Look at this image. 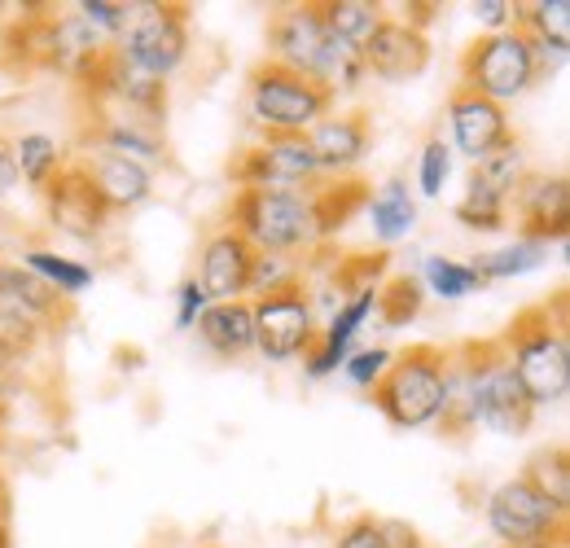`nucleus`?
<instances>
[{
  "label": "nucleus",
  "instance_id": "1",
  "mask_svg": "<svg viewBox=\"0 0 570 548\" xmlns=\"http://www.w3.org/2000/svg\"><path fill=\"white\" fill-rule=\"evenodd\" d=\"M228 228L250 242L259 255L307 260L321 255L334 237L325 224L321 185L316 189H237L228 203Z\"/></svg>",
  "mask_w": 570,
  "mask_h": 548
},
{
  "label": "nucleus",
  "instance_id": "2",
  "mask_svg": "<svg viewBox=\"0 0 570 548\" xmlns=\"http://www.w3.org/2000/svg\"><path fill=\"white\" fill-rule=\"evenodd\" d=\"M500 346L535 412L558 409L570 395V339L562 307L558 316H549V303L518 312L513 325L500 334Z\"/></svg>",
  "mask_w": 570,
  "mask_h": 548
},
{
  "label": "nucleus",
  "instance_id": "3",
  "mask_svg": "<svg viewBox=\"0 0 570 548\" xmlns=\"http://www.w3.org/2000/svg\"><path fill=\"white\" fill-rule=\"evenodd\" d=\"M461 364H465V404L474 430L483 425L488 434L500 439H522L535 425V409L527 400V391L518 386L500 339L492 343H461Z\"/></svg>",
  "mask_w": 570,
  "mask_h": 548
},
{
  "label": "nucleus",
  "instance_id": "4",
  "mask_svg": "<svg viewBox=\"0 0 570 548\" xmlns=\"http://www.w3.org/2000/svg\"><path fill=\"white\" fill-rule=\"evenodd\" d=\"M443 360H448V346H409L391 360L386 378L368 391L373 395V409L386 417V425L395 430H426L439 425V412H443Z\"/></svg>",
  "mask_w": 570,
  "mask_h": 548
},
{
  "label": "nucleus",
  "instance_id": "5",
  "mask_svg": "<svg viewBox=\"0 0 570 548\" xmlns=\"http://www.w3.org/2000/svg\"><path fill=\"white\" fill-rule=\"evenodd\" d=\"M330 110L334 97L294 70L259 62L246 79V115L259 137H307Z\"/></svg>",
  "mask_w": 570,
  "mask_h": 548
},
{
  "label": "nucleus",
  "instance_id": "6",
  "mask_svg": "<svg viewBox=\"0 0 570 548\" xmlns=\"http://www.w3.org/2000/svg\"><path fill=\"white\" fill-rule=\"evenodd\" d=\"M189 49H194L189 9L167 4V0H132V27L110 45V53L124 67L163 79V84L189 62Z\"/></svg>",
  "mask_w": 570,
  "mask_h": 548
},
{
  "label": "nucleus",
  "instance_id": "7",
  "mask_svg": "<svg viewBox=\"0 0 570 548\" xmlns=\"http://www.w3.org/2000/svg\"><path fill=\"white\" fill-rule=\"evenodd\" d=\"M540 84V67H535V49L531 40L513 27V31H497V36H479L465 53H461V84L488 101H497L509 110V101L527 97Z\"/></svg>",
  "mask_w": 570,
  "mask_h": 548
},
{
  "label": "nucleus",
  "instance_id": "8",
  "mask_svg": "<svg viewBox=\"0 0 570 548\" xmlns=\"http://www.w3.org/2000/svg\"><path fill=\"white\" fill-rule=\"evenodd\" d=\"M483 522L500 548L567 540V509H558L544 491H535L522 474L497 482L483 496Z\"/></svg>",
  "mask_w": 570,
  "mask_h": 548
},
{
  "label": "nucleus",
  "instance_id": "9",
  "mask_svg": "<svg viewBox=\"0 0 570 548\" xmlns=\"http://www.w3.org/2000/svg\"><path fill=\"white\" fill-rule=\"evenodd\" d=\"M250 316H255V355L264 364H294L303 360L316 334H321V316L312 307L307 281L289 285L282 294H264L250 299Z\"/></svg>",
  "mask_w": 570,
  "mask_h": 548
},
{
  "label": "nucleus",
  "instance_id": "10",
  "mask_svg": "<svg viewBox=\"0 0 570 548\" xmlns=\"http://www.w3.org/2000/svg\"><path fill=\"white\" fill-rule=\"evenodd\" d=\"M237 189H316L321 167L312 158L307 137H259L228 167Z\"/></svg>",
  "mask_w": 570,
  "mask_h": 548
},
{
  "label": "nucleus",
  "instance_id": "11",
  "mask_svg": "<svg viewBox=\"0 0 570 548\" xmlns=\"http://www.w3.org/2000/svg\"><path fill=\"white\" fill-rule=\"evenodd\" d=\"M509 215L518 219V237L567 246L570 233V180L562 172H527L509 198Z\"/></svg>",
  "mask_w": 570,
  "mask_h": 548
},
{
  "label": "nucleus",
  "instance_id": "12",
  "mask_svg": "<svg viewBox=\"0 0 570 548\" xmlns=\"http://www.w3.org/2000/svg\"><path fill=\"white\" fill-rule=\"evenodd\" d=\"M509 140H513V128H509L504 106L470 92V88H452V97H448V145H452L456 158L479 167L483 158H492Z\"/></svg>",
  "mask_w": 570,
  "mask_h": 548
},
{
  "label": "nucleus",
  "instance_id": "13",
  "mask_svg": "<svg viewBox=\"0 0 570 548\" xmlns=\"http://www.w3.org/2000/svg\"><path fill=\"white\" fill-rule=\"evenodd\" d=\"M45 211H49V228L53 233H62L71 242H83V246L101 242L106 228H110V211L92 194V185L75 167V158L67 163V172L45 189Z\"/></svg>",
  "mask_w": 570,
  "mask_h": 548
},
{
  "label": "nucleus",
  "instance_id": "14",
  "mask_svg": "<svg viewBox=\"0 0 570 548\" xmlns=\"http://www.w3.org/2000/svg\"><path fill=\"white\" fill-rule=\"evenodd\" d=\"M368 79L382 84H409L430 67V36L404 18H382L377 31L360 49Z\"/></svg>",
  "mask_w": 570,
  "mask_h": 548
},
{
  "label": "nucleus",
  "instance_id": "15",
  "mask_svg": "<svg viewBox=\"0 0 570 548\" xmlns=\"http://www.w3.org/2000/svg\"><path fill=\"white\" fill-rule=\"evenodd\" d=\"M307 145H312V158L321 167V180H352L360 163L368 158V149H373V128L360 110H338L334 106L307 133Z\"/></svg>",
  "mask_w": 570,
  "mask_h": 548
},
{
  "label": "nucleus",
  "instance_id": "16",
  "mask_svg": "<svg viewBox=\"0 0 570 548\" xmlns=\"http://www.w3.org/2000/svg\"><path fill=\"white\" fill-rule=\"evenodd\" d=\"M325 40H330V31H325L316 4H285L268 22V62L312 79L321 53H325Z\"/></svg>",
  "mask_w": 570,
  "mask_h": 548
},
{
  "label": "nucleus",
  "instance_id": "17",
  "mask_svg": "<svg viewBox=\"0 0 570 548\" xmlns=\"http://www.w3.org/2000/svg\"><path fill=\"white\" fill-rule=\"evenodd\" d=\"M75 167L88 176L92 194L106 203L110 215H124V211H137L154 198V172L132 163V158H119V154H106V149H79Z\"/></svg>",
  "mask_w": 570,
  "mask_h": 548
},
{
  "label": "nucleus",
  "instance_id": "18",
  "mask_svg": "<svg viewBox=\"0 0 570 548\" xmlns=\"http://www.w3.org/2000/svg\"><path fill=\"white\" fill-rule=\"evenodd\" d=\"M250 264H255L250 242H246V237H237V233L224 224V228H215L212 237L203 242L194 281L203 285V294H207L212 303H237V299H246Z\"/></svg>",
  "mask_w": 570,
  "mask_h": 548
},
{
  "label": "nucleus",
  "instance_id": "19",
  "mask_svg": "<svg viewBox=\"0 0 570 548\" xmlns=\"http://www.w3.org/2000/svg\"><path fill=\"white\" fill-rule=\"evenodd\" d=\"M364 224H368V237L386 251V246H400L417 233L422 224V206L417 194L404 176H386L368 198H364Z\"/></svg>",
  "mask_w": 570,
  "mask_h": 548
},
{
  "label": "nucleus",
  "instance_id": "20",
  "mask_svg": "<svg viewBox=\"0 0 570 548\" xmlns=\"http://www.w3.org/2000/svg\"><path fill=\"white\" fill-rule=\"evenodd\" d=\"M83 145H88V149L119 154V158H132V163H141V167H149V172L167 167V140H163V128H149V124L124 119V115H92Z\"/></svg>",
  "mask_w": 570,
  "mask_h": 548
},
{
  "label": "nucleus",
  "instance_id": "21",
  "mask_svg": "<svg viewBox=\"0 0 570 548\" xmlns=\"http://www.w3.org/2000/svg\"><path fill=\"white\" fill-rule=\"evenodd\" d=\"M0 307H9L18 316H31L49 334L71 321V303L67 299H58L45 281H36L18 260H4V255H0Z\"/></svg>",
  "mask_w": 570,
  "mask_h": 548
},
{
  "label": "nucleus",
  "instance_id": "22",
  "mask_svg": "<svg viewBox=\"0 0 570 548\" xmlns=\"http://www.w3.org/2000/svg\"><path fill=\"white\" fill-rule=\"evenodd\" d=\"M198 343L212 351L215 360H246L255 351V316H250V299H237V303H212L198 325H194Z\"/></svg>",
  "mask_w": 570,
  "mask_h": 548
},
{
  "label": "nucleus",
  "instance_id": "23",
  "mask_svg": "<svg viewBox=\"0 0 570 548\" xmlns=\"http://www.w3.org/2000/svg\"><path fill=\"white\" fill-rule=\"evenodd\" d=\"M13 260L67 303H75L79 294H88L97 285V268L88 260H75L67 251H58V246H22Z\"/></svg>",
  "mask_w": 570,
  "mask_h": 548
},
{
  "label": "nucleus",
  "instance_id": "24",
  "mask_svg": "<svg viewBox=\"0 0 570 548\" xmlns=\"http://www.w3.org/2000/svg\"><path fill=\"white\" fill-rule=\"evenodd\" d=\"M13 145V167H18V185L45 194L71 163L67 145L53 137V133H22V137L9 140Z\"/></svg>",
  "mask_w": 570,
  "mask_h": 548
},
{
  "label": "nucleus",
  "instance_id": "25",
  "mask_svg": "<svg viewBox=\"0 0 570 548\" xmlns=\"http://www.w3.org/2000/svg\"><path fill=\"white\" fill-rule=\"evenodd\" d=\"M549 255H553V246H544V242L509 237V242H500L492 251H479L470 260V268L483 276V285H497V281H518V276L540 273L549 264Z\"/></svg>",
  "mask_w": 570,
  "mask_h": 548
},
{
  "label": "nucleus",
  "instance_id": "26",
  "mask_svg": "<svg viewBox=\"0 0 570 548\" xmlns=\"http://www.w3.org/2000/svg\"><path fill=\"white\" fill-rule=\"evenodd\" d=\"M452 219L465 228V233H504L509 228V198L492 189L479 172H470L465 180V194L452 206Z\"/></svg>",
  "mask_w": 570,
  "mask_h": 548
},
{
  "label": "nucleus",
  "instance_id": "27",
  "mask_svg": "<svg viewBox=\"0 0 570 548\" xmlns=\"http://www.w3.org/2000/svg\"><path fill=\"white\" fill-rule=\"evenodd\" d=\"M417 285L426 290L430 299H443V303H461V299L488 290L483 276L470 268V260H448V255H422Z\"/></svg>",
  "mask_w": 570,
  "mask_h": 548
},
{
  "label": "nucleus",
  "instance_id": "28",
  "mask_svg": "<svg viewBox=\"0 0 570 548\" xmlns=\"http://www.w3.org/2000/svg\"><path fill=\"white\" fill-rule=\"evenodd\" d=\"M321 22L334 40L352 45V49H364V40L377 31V22L386 18V9L377 0H321Z\"/></svg>",
  "mask_w": 570,
  "mask_h": 548
},
{
  "label": "nucleus",
  "instance_id": "29",
  "mask_svg": "<svg viewBox=\"0 0 570 548\" xmlns=\"http://www.w3.org/2000/svg\"><path fill=\"white\" fill-rule=\"evenodd\" d=\"M522 479L531 482L535 491H544L558 509H567L570 513V457L562 443H553V448H540L527 466H522Z\"/></svg>",
  "mask_w": 570,
  "mask_h": 548
},
{
  "label": "nucleus",
  "instance_id": "30",
  "mask_svg": "<svg viewBox=\"0 0 570 548\" xmlns=\"http://www.w3.org/2000/svg\"><path fill=\"white\" fill-rule=\"evenodd\" d=\"M422 303H426V290L417 285V276L395 273L377 285V316H382L386 325H395V330L409 325V321H417Z\"/></svg>",
  "mask_w": 570,
  "mask_h": 548
},
{
  "label": "nucleus",
  "instance_id": "31",
  "mask_svg": "<svg viewBox=\"0 0 570 548\" xmlns=\"http://www.w3.org/2000/svg\"><path fill=\"white\" fill-rule=\"evenodd\" d=\"M307 281V260H289V255H259L250 264V281H246V299H264V294H282L289 285Z\"/></svg>",
  "mask_w": 570,
  "mask_h": 548
},
{
  "label": "nucleus",
  "instance_id": "32",
  "mask_svg": "<svg viewBox=\"0 0 570 548\" xmlns=\"http://www.w3.org/2000/svg\"><path fill=\"white\" fill-rule=\"evenodd\" d=\"M452 172H456V154L443 137H430L417 154V185L413 194L422 198H443V189L452 185Z\"/></svg>",
  "mask_w": 570,
  "mask_h": 548
},
{
  "label": "nucleus",
  "instance_id": "33",
  "mask_svg": "<svg viewBox=\"0 0 570 548\" xmlns=\"http://www.w3.org/2000/svg\"><path fill=\"white\" fill-rule=\"evenodd\" d=\"M71 13L83 27H92L106 45H115L132 27V0H75Z\"/></svg>",
  "mask_w": 570,
  "mask_h": 548
},
{
  "label": "nucleus",
  "instance_id": "34",
  "mask_svg": "<svg viewBox=\"0 0 570 548\" xmlns=\"http://www.w3.org/2000/svg\"><path fill=\"white\" fill-rule=\"evenodd\" d=\"M492 189H500L504 198H513V189H518V180L527 176V154H522V145L518 137L509 140V145H500L492 158H483L479 167H474Z\"/></svg>",
  "mask_w": 570,
  "mask_h": 548
},
{
  "label": "nucleus",
  "instance_id": "35",
  "mask_svg": "<svg viewBox=\"0 0 570 548\" xmlns=\"http://www.w3.org/2000/svg\"><path fill=\"white\" fill-rule=\"evenodd\" d=\"M391 360H395V351L391 346H356L347 360H343V382L347 386H356V391H373L382 378H386V369H391Z\"/></svg>",
  "mask_w": 570,
  "mask_h": 548
},
{
  "label": "nucleus",
  "instance_id": "36",
  "mask_svg": "<svg viewBox=\"0 0 570 548\" xmlns=\"http://www.w3.org/2000/svg\"><path fill=\"white\" fill-rule=\"evenodd\" d=\"M330 548H395V545H391V527H386V518L356 513V518H347V522L334 531V545Z\"/></svg>",
  "mask_w": 570,
  "mask_h": 548
},
{
  "label": "nucleus",
  "instance_id": "37",
  "mask_svg": "<svg viewBox=\"0 0 570 548\" xmlns=\"http://www.w3.org/2000/svg\"><path fill=\"white\" fill-rule=\"evenodd\" d=\"M171 299H176V312H171V321H176V330H180V334H189V330L198 325V316L212 307V299L203 294V285H198L194 276H185V281L176 285V294H171Z\"/></svg>",
  "mask_w": 570,
  "mask_h": 548
},
{
  "label": "nucleus",
  "instance_id": "38",
  "mask_svg": "<svg viewBox=\"0 0 570 548\" xmlns=\"http://www.w3.org/2000/svg\"><path fill=\"white\" fill-rule=\"evenodd\" d=\"M518 0H474L470 4V18L483 27V36H497V31H513L518 27Z\"/></svg>",
  "mask_w": 570,
  "mask_h": 548
},
{
  "label": "nucleus",
  "instance_id": "39",
  "mask_svg": "<svg viewBox=\"0 0 570 548\" xmlns=\"http://www.w3.org/2000/svg\"><path fill=\"white\" fill-rule=\"evenodd\" d=\"M18 189V167H13V145L9 137H0V203Z\"/></svg>",
  "mask_w": 570,
  "mask_h": 548
},
{
  "label": "nucleus",
  "instance_id": "40",
  "mask_svg": "<svg viewBox=\"0 0 570 548\" xmlns=\"http://www.w3.org/2000/svg\"><path fill=\"white\" fill-rule=\"evenodd\" d=\"M0 548H13V531H9V513H4V491H0Z\"/></svg>",
  "mask_w": 570,
  "mask_h": 548
},
{
  "label": "nucleus",
  "instance_id": "41",
  "mask_svg": "<svg viewBox=\"0 0 570 548\" xmlns=\"http://www.w3.org/2000/svg\"><path fill=\"white\" fill-rule=\"evenodd\" d=\"M9 369H13V355H9V351H4V346H0V382H4V378H9Z\"/></svg>",
  "mask_w": 570,
  "mask_h": 548
},
{
  "label": "nucleus",
  "instance_id": "42",
  "mask_svg": "<svg viewBox=\"0 0 570 548\" xmlns=\"http://www.w3.org/2000/svg\"><path fill=\"white\" fill-rule=\"evenodd\" d=\"M513 548H567V540H540V545H513Z\"/></svg>",
  "mask_w": 570,
  "mask_h": 548
},
{
  "label": "nucleus",
  "instance_id": "43",
  "mask_svg": "<svg viewBox=\"0 0 570 548\" xmlns=\"http://www.w3.org/2000/svg\"><path fill=\"white\" fill-rule=\"evenodd\" d=\"M203 548H219V545H203Z\"/></svg>",
  "mask_w": 570,
  "mask_h": 548
},
{
  "label": "nucleus",
  "instance_id": "44",
  "mask_svg": "<svg viewBox=\"0 0 570 548\" xmlns=\"http://www.w3.org/2000/svg\"><path fill=\"white\" fill-rule=\"evenodd\" d=\"M0 417H4V409H0Z\"/></svg>",
  "mask_w": 570,
  "mask_h": 548
}]
</instances>
